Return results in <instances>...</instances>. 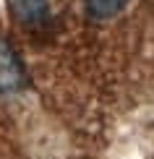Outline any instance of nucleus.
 Returning a JSON list of instances; mask_svg holds the SVG:
<instances>
[{
  "mask_svg": "<svg viewBox=\"0 0 154 159\" xmlns=\"http://www.w3.org/2000/svg\"><path fill=\"white\" fill-rule=\"evenodd\" d=\"M13 13L26 29H39L50 21L47 0H13Z\"/></svg>",
  "mask_w": 154,
  "mask_h": 159,
  "instance_id": "1",
  "label": "nucleus"
},
{
  "mask_svg": "<svg viewBox=\"0 0 154 159\" xmlns=\"http://www.w3.org/2000/svg\"><path fill=\"white\" fill-rule=\"evenodd\" d=\"M21 81V63L8 44H0V89H16Z\"/></svg>",
  "mask_w": 154,
  "mask_h": 159,
  "instance_id": "2",
  "label": "nucleus"
},
{
  "mask_svg": "<svg viewBox=\"0 0 154 159\" xmlns=\"http://www.w3.org/2000/svg\"><path fill=\"white\" fill-rule=\"evenodd\" d=\"M128 0H86V8L94 18H112L125 8Z\"/></svg>",
  "mask_w": 154,
  "mask_h": 159,
  "instance_id": "3",
  "label": "nucleus"
}]
</instances>
